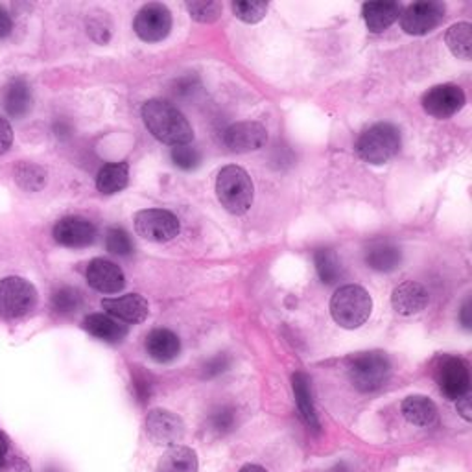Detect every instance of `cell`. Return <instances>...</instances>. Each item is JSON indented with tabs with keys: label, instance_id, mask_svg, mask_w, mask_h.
I'll return each mask as SVG.
<instances>
[{
	"label": "cell",
	"instance_id": "cell-1",
	"mask_svg": "<svg viewBox=\"0 0 472 472\" xmlns=\"http://www.w3.org/2000/svg\"><path fill=\"white\" fill-rule=\"evenodd\" d=\"M143 120L157 141L170 146L189 144L194 137L192 126L182 111L163 100H150L143 105Z\"/></svg>",
	"mask_w": 472,
	"mask_h": 472
},
{
	"label": "cell",
	"instance_id": "cell-2",
	"mask_svg": "<svg viewBox=\"0 0 472 472\" xmlns=\"http://www.w3.org/2000/svg\"><path fill=\"white\" fill-rule=\"evenodd\" d=\"M373 310V299L368 291L358 284L342 286L330 301V313L334 321L344 329L362 327Z\"/></svg>",
	"mask_w": 472,
	"mask_h": 472
},
{
	"label": "cell",
	"instance_id": "cell-3",
	"mask_svg": "<svg viewBox=\"0 0 472 472\" xmlns=\"http://www.w3.org/2000/svg\"><path fill=\"white\" fill-rule=\"evenodd\" d=\"M216 196L231 214H245L253 204V182L240 166H226L216 179Z\"/></svg>",
	"mask_w": 472,
	"mask_h": 472
},
{
	"label": "cell",
	"instance_id": "cell-4",
	"mask_svg": "<svg viewBox=\"0 0 472 472\" xmlns=\"http://www.w3.org/2000/svg\"><path fill=\"white\" fill-rule=\"evenodd\" d=\"M391 375L390 358L380 351L358 352L349 362V380L360 393H373L386 384Z\"/></svg>",
	"mask_w": 472,
	"mask_h": 472
},
{
	"label": "cell",
	"instance_id": "cell-5",
	"mask_svg": "<svg viewBox=\"0 0 472 472\" xmlns=\"http://www.w3.org/2000/svg\"><path fill=\"white\" fill-rule=\"evenodd\" d=\"M400 150V133L395 126L380 122L371 126L368 131L360 135L356 143V151L366 163L384 165L398 153Z\"/></svg>",
	"mask_w": 472,
	"mask_h": 472
},
{
	"label": "cell",
	"instance_id": "cell-6",
	"mask_svg": "<svg viewBox=\"0 0 472 472\" xmlns=\"http://www.w3.org/2000/svg\"><path fill=\"white\" fill-rule=\"evenodd\" d=\"M37 305L35 286L22 277H6L0 281V318L20 320Z\"/></svg>",
	"mask_w": 472,
	"mask_h": 472
},
{
	"label": "cell",
	"instance_id": "cell-7",
	"mask_svg": "<svg viewBox=\"0 0 472 472\" xmlns=\"http://www.w3.org/2000/svg\"><path fill=\"white\" fill-rule=\"evenodd\" d=\"M434 378L448 400H460L468 395L470 375L461 358L439 356L434 364Z\"/></svg>",
	"mask_w": 472,
	"mask_h": 472
},
{
	"label": "cell",
	"instance_id": "cell-8",
	"mask_svg": "<svg viewBox=\"0 0 472 472\" xmlns=\"http://www.w3.org/2000/svg\"><path fill=\"white\" fill-rule=\"evenodd\" d=\"M135 231L150 242H168L179 235V220L163 209H146L135 214Z\"/></svg>",
	"mask_w": 472,
	"mask_h": 472
},
{
	"label": "cell",
	"instance_id": "cell-9",
	"mask_svg": "<svg viewBox=\"0 0 472 472\" xmlns=\"http://www.w3.org/2000/svg\"><path fill=\"white\" fill-rule=\"evenodd\" d=\"M146 432L155 445L175 446L185 437V422L168 410L153 408L146 415Z\"/></svg>",
	"mask_w": 472,
	"mask_h": 472
},
{
	"label": "cell",
	"instance_id": "cell-10",
	"mask_svg": "<svg viewBox=\"0 0 472 472\" xmlns=\"http://www.w3.org/2000/svg\"><path fill=\"white\" fill-rule=\"evenodd\" d=\"M135 34L146 43L163 41L172 30V15L163 4H146L133 22Z\"/></svg>",
	"mask_w": 472,
	"mask_h": 472
},
{
	"label": "cell",
	"instance_id": "cell-11",
	"mask_svg": "<svg viewBox=\"0 0 472 472\" xmlns=\"http://www.w3.org/2000/svg\"><path fill=\"white\" fill-rule=\"evenodd\" d=\"M445 19L441 3H415L400 15V27L406 34L424 35L436 30Z\"/></svg>",
	"mask_w": 472,
	"mask_h": 472
},
{
	"label": "cell",
	"instance_id": "cell-12",
	"mask_svg": "<svg viewBox=\"0 0 472 472\" xmlns=\"http://www.w3.org/2000/svg\"><path fill=\"white\" fill-rule=\"evenodd\" d=\"M463 105H465L463 89L453 83L432 87L430 91L422 97L424 111L436 119L453 117Z\"/></svg>",
	"mask_w": 472,
	"mask_h": 472
},
{
	"label": "cell",
	"instance_id": "cell-13",
	"mask_svg": "<svg viewBox=\"0 0 472 472\" xmlns=\"http://www.w3.org/2000/svg\"><path fill=\"white\" fill-rule=\"evenodd\" d=\"M267 141V131L259 122H238L223 133V143L235 153H247L262 148Z\"/></svg>",
	"mask_w": 472,
	"mask_h": 472
},
{
	"label": "cell",
	"instance_id": "cell-14",
	"mask_svg": "<svg viewBox=\"0 0 472 472\" xmlns=\"http://www.w3.org/2000/svg\"><path fill=\"white\" fill-rule=\"evenodd\" d=\"M54 238L65 247H87L97 238V229L89 220L80 216L63 218L56 223Z\"/></svg>",
	"mask_w": 472,
	"mask_h": 472
},
{
	"label": "cell",
	"instance_id": "cell-15",
	"mask_svg": "<svg viewBox=\"0 0 472 472\" xmlns=\"http://www.w3.org/2000/svg\"><path fill=\"white\" fill-rule=\"evenodd\" d=\"M87 281L102 294H119L126 284L122 269L105 259H95L87 266Z\"/></svg>",
	"mask_w": 472,
	"mask_h": 472
},
{
	"label": "cell",
	"instance_id": "cell-16",
	"mask_svg": "<svg viewBox=\"0 0 472 472\" xmlns=\"http://www.w3.org/2000/svg\"><path fill=\"white\" fill-rule=\"evenodd\" d=\"M104 310H107L111 316L117 318V321H126V323H143L148 313H150V306L148 301L139 296V294H128L122 298H115V299H104L102 301Z\"/></svg>",
	"mask_w": 472,
	"mask_h": 472
},
{
	"label": "cell",
	"instance_id": "cell-17",
	"mask_svg": "<svg viewBox=\"0 0 472 472\" xmlns=\"http://www.w3.org/2000/svg\"><path fill=\"white\" fill-rule=\"evenodd\" d=\"M430 296L426 288L415 281H406L393 290L391 305L402 316H414L429 306Z\"/></svg>",
	"mask_w": 472,
	"mask_h": 472
},
{
	"label": "cell",
	"instance_id": "cell-18",
	"mask_svg": "<svg viewBox=\"0 0 472 472\" xmlns=\"http://www.w3.org/2000/svg\"><path fill=\"white\" fill-rule=\"evenodd\" d=\"M0 104H3L4 111L12 119L25 117L32 107V91L27 80H10L3 89V95H0Z\"/></svg>",
	"mask_w": 472,
	"mask_h": 472
},
{
	"label": "cell",
	"instance_id": "cell-19",
	"mask_svg": "<svg viewBox=\"0 0 472 472\" xmlns=\"http://www.w3.org/2000/svg\"><path fill=\"white\" fill-rule=\"evenodd\" d=\"M291 388H294V395H296V402H298V410L303 417V421L306 422V426L313 432H320L321 424L316 414V406H313V398H312V382L308 378L306 373L298 371L291 376Z\"/></svg>",
	"mask_w": 472,
	"mask_h": 472
},
{
	"label": "cell",
	"instance_id": "cell-20",
	"mask_svg": "<svg viewBox=\"0 0 472 472\" xmlns=\"http://www.w3.org/2000/svg\"><path fill=\"white\" fill-rule=\"evenodd\" d=\"M400 412L410 424L419 429H429L437 421L436 402L424 395H410L402 400Z\"/></svg>",
	"mask_w": 472,
	"mask_h": 472
},
{
	"label": "cell",
	"instance_id": "cell-21",
	"mask_svg": "<svg viewBox=\"0 0 472 472\" xmlns=\"http://www.w3.org/2000/svg\"><path fill=\"white\" fill-rule=\"evenodd\" d=\"M179 351H182V344L179 338L166 329H155L148 334L146 338V352L157 364H166L177 358Z\"/></svg>",
	"mask_w": 472,
	"mask_h": 472
},
{
	"label": "cell",
	"instance_id": "cell-22",
	"mask_svg": "<svg viewBox=\"0 0 472 472\" xmlns=\"http://www.w3.org/2000/svg\"><path fill=\"white\" fill-rule=\"evenodd\" d=\"M81 327L95 338L107 344H120L128 336V327L105 313H91L83 320Z\"/></svg>",
	"mask_w": 472,
	"mask_h": 472
},
{
	"label": "cell",
	"instance_id": "cell-23",
	"mask_svg": "<svg viewBox=\"0 0 472 472\" xmlns=\"http://www.w3.org/2000/svg\"><path fill=\"white\" fill-rule=\"evenodd\" d=\"M199 461L194 448L185 445L170 446L159 458L155 472H197Z\"/></svg>",
	"mask_w": 472,
	"mask_h": 472
},
{
	"label": "cell",
	"instance_id": "cell-24",
	"mask_svg": "<svg viewBox=\"0 0 472 472\" xmlns=\"http://www.w3.org/2000/svg\"><path fill=\"white\" fill-rule=\"evenodd\" d=\"M366 25L373 34L384 32L400 17V6L397 3H368L362 8Z\"/></svg>",
	"mask_w": 472,
	"mask_h": 472
},
{
	"label": "cell",
	"instance_id": "cell-25",
	"mask_svg": "<svg viewBox=\"0 0 472 472\" xmlns=\"http://www.w3.org/2000/svg\"><path fill=\"white\" fill-rule=\"evenodd\" d=\"M402 255L397 245L391 242H375L369 245L366 253V262L371 269L376 272H393V269L400 264Z\"/></svg>",
	"mask_w": 472,
	"mask_h": 472
},
{
	"label": "cell",
	"instance_id": "cell-26",
	"mask_svg": "<svg viewBox=\"0 0 472 472\" xmlns=\"http://www.w3.org/2000/svg\"><path fill=\"white\" fill-rule=\"evenodd\" d=\"M129 166L128 163H111L105 165L97 177V189L102 194H115L128 185Z\"/></svg>",
	"mask_w": 472,
	"mask_h": 472
},
{
	"label": "cell",
	"instance_id": "cell-27",
	"mask_svg": "<svg viewBox=\"0 0 472 472\" xmlns=\"http://www.w3.org/2000/svg\"><path fill=\"white\" fill-rule=\"evenodd\" d=\"M446 44L453 54L460 59H470L472 50V27L468 22H460L448 28L446 32Z\"/></svg>",
	"mask_w": 472,
	"mask_h": 472
},
{
	"label": "cell",
	"instance_id": "cell-28",
	"mask_svg": "<svg viewBox=\"0 0 472 472\" xmlns=\"http://www.w3.org/2000/svg\"><path fill=\"white\" fill-rule=\"evenodd\" d=\"M318 275L325 284H336L342 279V266L332 250H318L313 255Z\"/></svg>",
	"mask_w": 472,
	"mask_h": 472
},
{
	"label": "cell",
	"instance_id": "cell-29",
	"mask_svg": "<svg viewBox=\"0 0 472 472\" xmlns=\"http://www.w3.org/2000/svg\"><path fill=\"white\" fill-rule=\"evenodd\" d=\"M50 303L58 313L66 316V313H74L81 306V294L73 286H61L52 294Z\"/></svg>",
	"mask_w": 472,
	"mask_h": 472
},
{
	"label": "cell",
	"instance_id": "cell-30",
	"mask_svg": "<svg viewBox=\"0 0 472 472\" xmlns=\"http://www.w3.org/2000/svg\"><path fill=\"white\" fill-rule=\"evenodd\" d=\"M267 12V4L266 3H259V0H238V3H233V13L247 22V25H255V22L262 20L264 15Z\"/></svg>",
	"mask_w": 472,
	"mask_h": 472
},
{
	"label": "cell",
	"instance_id": "cell-31",
	"mask_svg": "<svg viewBox=\"0 0 472 472\" xmlns=\"http://www.w3.org/2000/svg\"><path fill=\"white\" fill-rule=\"evenodd\" d=\"M15 177H17V183L30 192L39 190L44 185V172L43 168L35 165H28V163L19 165Z\"/></svg>",
	"mask_w": 472,
	"mask_h": 472
},
{
	"label": "cell",
	"instance_id": "cell-32",
	"mask_svg": "<svg viewBox=\"0 0 472 472\" xmlns=\"http://www.w3.org/2000/svg\"><path fill=\"white\" fill-rule=\"evenodd\" d=\"M105 245H107V251H111L113 255H120V257H128L133 251V244H131L129 235L120 228H111L107 231Z\"/></svg>",
	"mask_w": 472,
	"mask_h": 472
},
{
	"label": "cell",
	"instance_id": "cell-33",
	"mask_svg": "<svg viewBox=\"0 0 472 472\" xmlns=\"http://www.w3.org/2000/svg\"><path fill=\"white\" fill-rule=\"evenodd\" d=\"M172 161L179 168L192 170V168L199 166L201 153L197 151V148H194L190 144H179V146L172 148Z\"/></svg>",
	"mask_w": 472,
	"mask_h": 472
},
{
	"label": "cell",
	"instance_id": "cell-34",
	"mask_svg": "<svg viewBox=\"0 0 472 472\" xmlns=\"http://www.w3.org/2000/svg\"><path fill=\"white\" fill-rule=\"evenodd\" d=\"M187 10L199 22H214L221 15V4L218 3H189Z\"/></svg>",
	"mask_w": 472,
	"mask_h": 472
},
{
	"label": "cell",
	"instance_id": "cell-35",
	"mask_svg": "<svg viewBox=\"0 0 472 472\" xmlns=\"http://www.w3.org/2000/svg\"><path fill=\"white\" fill-rule=\"evenodd\" d=\"M235 410L229 406H221L211 415V426L218 434H226L235 429Z\"/></svg>",
	"mask_w": 472,
	"mask_h": 472
},
{
	"label": "cell",
	"instance_id": "cell-36",
	"mask_svg": "<svg viewBox=\"0 0 472 472\" xmlns=\"http://www.w3.org/2000/svg\"><path fill=\"white\" fill-rule=\"evenodd\" d=\"M228 368H229V358L226 354H218V356L207 360V364L204 366V376L213 378V376L226 371Z\"/></svg>",
	"mask_w": 472,
	"mask_h": 472
},
{
	"label": "cell",
	"instance_id": "cell-37",
	"mask_svg": "<svg viewBox=\"0 0 472 472\" xmlns=\"http://www.w3.org/2000/svg\"><path fill=\"white\" fill-rule=\"evenodd\" d=\"M13 144V129L6 119L0 117V155H4Z\"/></svg>",
	"mask_w": 472,
	"mask_h": 472
},
{
	"label": "cell",
	"instance_id": "cell-38",
	"mask_svg": "<svg viewBox=\"0 0 472 472\" xmlns=\"http://www.w3.org/2000/svg\"><path fill=\"white\" fill-rule=\"evenodd\" d=\"M13 30V20L12 15L0 6V39H6Z\"/></svg>",
	"mask_w": 472,
	"mask_h": 472
},
{
	"label": "cell",
	"instance_id": "cell-39",
	"mask_svg": "<svg viewBox=\"0 0 472 472\" xmlns=\"http://www.w3.org/2000/svg\"><path fill=\"white\" fill-rule=\"evenodd\" d=\"M458 402V414L467 421V422H470L472 421V406H470V397L468 395H465V397H461L460 400H456Z\"/></svg>",
	"mask_w": 472,
	"mask_h": 472
},
{
	"label": "cell",
	"instance_id": "cell-40",
	"mask_svg": "<svg viewBox=\"0 0 472 472\" xmlns=\"http://www.w3.org/2000/svg\"><path fill=\"white\" fill-rule=\"evenodd\" d=\"M10 446H12L10 437L3 432V429H0V456H8Z\"/></svg>",
	"mask_w": 472,
	"mask_h": 472
},
{
	"label": "cell",
	"instance_id": "cell-41",
	"mask_svg": "<svg viewBox=\"0 0 472 472\" xmlns=\"http://www.w3.org/2000/svg\"><path fill=\"white\" fill-rule=\"evenodd\" d=\"M238 472H267L262 465H257V463H247L244 467H240Z\"/></svg>",
	"mask_w": 472,
	"mask_h": 472
},
{
	"label": "cell",
	"instance_id": "cell-42",
	"mask_svg": "<svg viewBox=\"0 0 472 472\" xmlns=\"http://www.w3.org/2000/svg\"><path fill=\"white\" fill-rule=\"evenodd\" d=\"M468 303L463 306V312H461V320H463V325L468 329L470 327V320H468Z\"/></svg>",
	"mask_w": 472,
	"mask_h": 472
},
{
	"label": "cell",
	"instance_id": "cell-43",
	"mask_svg": "<svg viewBox=\"0 0 472 472\" xmlns=\"http://www.w3.org/2000/svg\"><path fill=\"white\" fill-rule=\"evenodd\" d=\"M10 461L6 456H0V472H4L6 468H10Z\"/></svg>",
	"mask_w": 472,
	"mask_h": 472
}]
</instances>
